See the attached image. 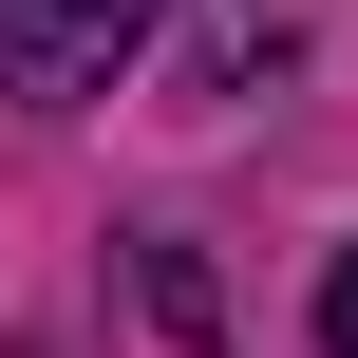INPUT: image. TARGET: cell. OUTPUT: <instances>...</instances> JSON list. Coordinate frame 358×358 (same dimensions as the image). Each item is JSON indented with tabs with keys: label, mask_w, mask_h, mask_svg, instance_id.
Instances as JSON below:
<instances>
[{
	"label": "cell",
	"mask_w": 358,
	"mask_h": 358,
	"mask_svg": "<svg viewBox=\"0 0 358 358\" xmlns=\"http://www.w3.org/2000/svg\"><path fill=\"white\" fill-rule=\"evenodd\" d=\"M321 358H358V264H340V283H321Z\"/></svg>",
	"instance_id": "cell-2"
},
{
	"label": "cell",
	"mask_w": 358,
	"mask_h": 358,
	"mask_svg": "<svg viewBox=\"0 0 358 358\" xmlns=\"http://www.w3.org/2000/svg\"><path fill=\"white\" fill-rule=\"evenodd\" d=\"M170 0H0V94H94Z\"/></svg>",
	"instance_id": "cell-1"
}]
</instances>
